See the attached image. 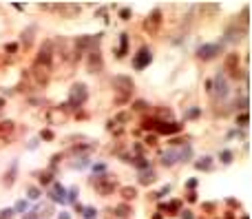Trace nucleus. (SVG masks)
<instances>
[{
  "label": "nucleus",
  "mask_w": 252,
  "mask_h": 219,
  "mask_svg": "<svg viewBox=\"0 0 252 219\" xmlns=\"http://www.w3.org/2000/svg\"><path fill=\"white\" fill-rule=\"evenodd\" d=\"M113 86H115V91H117V98H115V102L117 104H124L128 98H131V93H133V78H128V76H117L113 80Z\"/></svg>",
  "instance_id": "obj_1"
},
{
  "label": "nucleus",
  "mask_w": 252,
  "mask_h": 219,
  "mask_svg": "<svg viewBox=\"0 0 252 219\" xmlns=\"http://www.w3.org/2000/svg\"><path fill=\"white\" fill-rule=\"evenodd\" d=\"M100 40H102V33H97V36H82L75 40V49H78V54H82V51H97Z\"/></svg>",
  "instance_id": "obj_2"
},
{
  "label": "nucleus",
  "mask_w": 252,
  "mask_h": 219,
  "mask_svg": "<svg viewBox=\"0 0 252 219\" xmlns=\"http://www.w3.org/2000/svg\"><path fill=\"white\" fill-rule=\"evenodd\" d=\"M86 98H88L86 84H82V82L73 84V89H71V98H69L71 107H80V104H84V102H86Z\"/></svg>",
  "instance_id": "obj_3"
},
{
  "label": "nucleus",
  "mask_w": 252,
  "mask_h": 219,
  "mask_svg": "<svg viewBox=\"0 0 252 219\" xmlns=\"http://www.w3.org/2000/svg\"><path fill=\"white\" fill-rule=\"evenodd\" d=\"M224 69H225V71H228L232 78H237V80H239V78H246L241 71H239V54H228V55H225Z\"/></svg>",
  "instance_id": "obj_4"
},
{
  "label": "nucleus",
  "mask_w": 252,
  "mask_h": 219,
  "mask_svg": "<svg viewBox=\"0 0 252 219\" xmlns=\"http://www.w3.org/2000/svg\"><path fill=\"white\" fill-rule=\"evenodd\" d=\"M51 60H53V42H47V45H44L42 49H40L38 58H35V64L51 69Z\"/></svg>",
  "instance_id": "obj_5"
},
{
  "label": "nucleus",
  "mask_w": 252,
  "mask_h": 219,
  "mask_svg": "<svg viewBox=\"0 0 252 219\" xmlns=\"http://www.w3.org/2000/svg\"><path fill=\"white\" fill-rule=\"evenodd\" d=\"M86 69H88V73H97V71H102V69H104V60H102L100 51H91V54H88Z\"/></svg>",
  "instance_id": "obj_6"
},
{
  "label": "nucleus",
  "mask_w": 252,
  "mask_h": 219,
  "mask_svg": "<svg viewBox=\"0 0 252 219\" xmlns=\"http://www.w3.org/2000/svg\"><path fill=\"white\" fill-rule=\"evenodd\" d=\"M221 54V45H201L197 49V58L201 60H212Z\"/></svg>",
  "instance_id": "obj_7"
},
{
  "label": "nucleus",
  "mask_w": 252,
  "mask_h": 219,
  "mask_svg": "<svg viewBox=\"0 0 252 219\" xmlns=\"http://www.w3.org/2000/svg\"><path fill=\"white\" fill-rule=\"evenodd\" d=\"M159 25H162V11L159 9H153L148 14V18H146V23H144V29L146 31H150V33H155L159 29Z\"/></svg>",
  "instance_id": "obj_8"
},
{
  "label": "nucleus",
  "mask_w": 252,
  "mask_h": 219,
  "mask_svg": "<svg viewBox=\"0 0 252 219\" xmlns=\"http://www.w3.org/2000/svg\"><path fill=\"white\" fill-rule=\"evenodd\" d=\"M146 64H150V49H148V47H141V49L135 54V58H133V67H135V69H144Z\"/></svg>",
  "instance_id": "obj_9"
},
{
  "label": "nucleus",
  "mask_w": 252,
  "mask_h": 219,
  "mask_svg": "<svg viewBox=\"0 0 252 219\" xmlns=\"http://www.w3.org/2000/svg\"><path fill=\"white\" fill-rule=\"evenodd\" d=\"M115 179H109V177H102V179H97L95 182V188L102 192V195H109V192H113L115 191Z\"/></svg>",
  "instance_id": "obj_10"
},
{
  "label": "nucleus",
  "mask_w": 252,
  "mask_h": 219,
  "mask_svg": "<svg viewBox=\"0 0 252 219\" xmlns=\"http://www.w3.org/2000/svg\"><path fill=\"white\" fill-rule=\"evenodd\" d=\"M215 95L217 98H225L228 95V82H225V78L221 73L215 78Z\"/></svg>",
  "instance_id": "obj_11"
},
{
  "label": "nucleus",
  "mask_w": 252,
  "mask_h": 219,
  "mask_svg": "<svg viewBox=\"0 0 252 219\" xmlns=\"http://www.w3.org/2000/svg\"><path fill=\"white\" fill-rule=\"evenodd\" d=\"M155 124H157V131L159 133H179L181 131V126L179 124H175V122H170V124H168V122H155Z\"/></svg>",
  "instance_id": "obj_12"
},
{
  "label": "nucleus",
  "mask_w": 252,
  "mask_h": 219,
  "mask_svg": "<svg viewBox=\"0 0 252 219\" xmlns=\"http://www.w3.org/2000/svg\"><path fill=\"white\" fill-rule=\"evenodd\" d=\"M241 36H243V33H241V31H237V27H230L228 31H225V38H228L230 42H237V40H241Z\"/></svg>",
  "instance_id": "obj_13"
},
{
  "label": "nucleus",
  "mask_w": 252,
  "mask_h": 219,
  "mask_svg": "<svg viewBox=\"0 0 252 219\" xmlns=\"http://www.w3.org/2000/svg\"><path fill=\"white\" fill-rule=\"evenodd\" d=\"M115 215H117V217H128V215H131V206H128V204L115 206Z\"/></svg>",
  "instance_id": "obj_14"
},
{
  "label": "nucleus",
  "mask_w": 252,
  "mask_h": 219,
  "mask_svg": "<svg viewBox=\"0 0 252 219\" xmlns=\"http://www.w3.org/2000/svg\"><path fill=\"white\" fill-rule=\"evenodd\" d=\"M135 195H137V191H135V188H133V186H124L122 188V197H124V199H135Z\"/></svg>",
  "instance_id": "obj_15"
},
{
  "label": "nucleus",
  "mask_w": 252,
  "mask_h": 219,
  "mask_svg": "<svg viewBox=\"0 0 252 219\" xmlns=\"http://www.w3.org/2000/svg\"><path fill=\"white\" fill-rule=\"evenodd\" d=\"M126 45H128V36L124 33V36H122V45H119V55H117V58H122V55L126 54Z\"/></svg>",
  "instance_id": "obj_16"
},
{
  "label": "nucleus",
  "mask_w": 252,
  "mask_h": 219,
  "mask_svg": "<svg viewBox=\"0 0 252 219\" xmlns=\"http://www.w3.org/2000/svg\"><path fill=\"white\" fill-rule=\"evenodd\" d=\"M13 131V122H2L0 124V133H11Z\"/></svg>",
  "instance_id": "obj_17"
},
{
  "label": "nucleus",
  "mask_w": 252,
  "mask_h": 219,
  "mask_svg": "<svg viewBox=\"0 0 252 219\" xmlns=\"http://www.w3.org/2000/svg\"><path fill=\"white\" fill-rule=\"evenodd\" d=\"M210 157H203L201 162H197V168H210Z\"/></svg>",
  "instance_id": "obj_18"
},
{
  "label": "nucleus",
  "mask_w": 252,
  "mask_h": 219,
  "mask_svg": "<svg viewBox=\"0 0 252 219\" xmlns=\"http://www.w3.org/2000/svg\"><path fill=\"white\" fill-rule=\"evenodd\" d=\"M153 170H150V173H141V184H148V182H153Z\"/></svg>",
  "instance_id": "obj_19"
},
{
  "label": "nucleus",
  "mask_w": 252,
  "mask_h": 219,
  "mask_svg": "<svg viewBox=\"0 0 252 219\" xmlns=\"http://www.w3.org/2000/svg\"><path fill=\"white\" fill-rule=\"evenodd\" d=\"M133 109H135V111H144V109H148V104H146L144 100H140V102L133 104Z\"/></svg>",
  "instance_id": "obj_20"
},
{
  "label": "nucleus",
  "mask_w": 252,
  "mask_h": 219,
  "mask_svg": "<svg viewBox=\"0 0 252 219\" xmlns=\"http://www.w3.org/2000/svg\"><path fill=\"white\" fill-rule=\"evenodd\" d=\"M31 33H33V29H29V33H27V31H25V33H22V42H25V45H27V47H29V45H31Z\"/></svg>",
  "instance_id": "obj_21"
},
{
  "label": "nucleus",
  "mask_w": 252,
  "mask_h": 219,
  "mask_svg": "<svg viewBox=\"0 0 252 219\" xmlns=\"http://www.w3.org/2000/svg\"><path fill=\"white\" fill-rule=\"evenodd\" d=\"M175 160H177L175 153H170V155H164V164H175Z\"/></svg>",
  "instance_id": "obj_22"
},
{
  "label": "nucleus",
  "mask_w": 252,
  "mask_h": 219,
  "mask_svg": "<svg viewBox=\"0 0 252 219\" xmlns=\"http://www.w3.org/2000/svg\"><path fill=\"white\" fill-rule=\"evenodd\" d=\"M221 160H224V164H230V160H232V153L224 151V153H221Z\"/></svg>",
  "instance_id": "obj_23"
},
{
  "label": "nucleus",
  "mask_w": 252,
  "mask_h": 219,
  "mask_svg": "<svg viewBox=\"0 0 252 219\" xmlns=\"http://www.w3.org/2000/svg\"><path fill=\"white\" fill-rule=\"evenodd\" d=\"M237 122H239V124H241V126H248V113H243V115H239V117H237Z\"/></svg>",
  "instance_id": "obj_24"
},
{
  "label": "nucleus",
  "mask_w": 252,
  "mask_h": 219,
  "mask_svg": "<svg viewBox=\"0 0 252 219\" xmlns=\"http://www.w3.org/2000/svg\"><path fill=\"white\" fill-rule=\"evenodd\" d=\"M27 192H29V197H31V199H38V188H33V186H31Z\"/></svg>",
  "instance_id": "obj_25"
},
{
  "label": "nucleus",
  "mask_w": 252,
  "mask_h": 219,
  "mask_svg": "<svg viewBox=\"0 0 252 219\" xmlns=\"http://www.w3.org/2000/svg\"><path fill=\"white\" fill-rule=\"evenodd\" d=\"M40 182H42V184H49V182H51V175H49V173H44L42 177H40Z\"/></svg>",
  "instance_id": "obj_26"
},
{
  "label": "nucleus",
  "mask_w": 252,
  "mask_h": 219,
  "mask_svg": "<svg viewBox=\"0 0 252 219\" xmlns=\"http://www.w3.org/2000/svg\"><path fill=\"white\" fill-rule=\"evenodd\" d=\"M7 217H11V210H2L0 213V219H7Z\"/></svg>",
  "instance_id": "obj_27"
},
{
  "label": "nucleus",
  "mask_w": 252,
  "mask_h": 219,
  "mask_svg": "<svg viewBox=\"0 0 252 219\" xmlns=\"http://www.w3.org/2000/svg\"><path fill=\"white\" fill-rule=\"evenodd\" d=\"M119 14H122V18H128V16H131V11H128V9H122Z\"/></svg>",
  "instance_id": "obj_28"
},
{
  "label": "nucleus",
  "mask_w": 252,
  "mask_h": 219,
  "mask_svg": "<svg viewBox=\"0 0 252 219\" xmlns=\"http://www.w3.org/2000/svg\"><path fill=\"white\" fill-rule=\"evenodd\" d=\"M181 217H184V219H193V213H184Z\"/></svg>",
  "instance_id": "obj_29"
},
{
  "label": "nucleus",
  "mask_w": 252,
  "mask_h": 219,
  "mask_svg": "<svg viewBox=\"0 0 252 219\" xmlns=\"http://www.w3.org/2000/svg\"><path fill=\"white\" fill-rule=\"evenodd\" d=\"M60 219H69V215H60Z\"/></svg>",
  "instance_id": "obj_30"
},
{
  "label": "nucleus",
  "mask_w": 252,
  "mask_h": 219,
  "mask_svg": "<svg viewBox=\"0 0 252 219\" xmlns=\"http://www.w3.org/2000/svg\"><path fill=\"white\" fill-rule=\"evenodd\" d=\"M2 104H4V100H2V98H0V107H2Z\"/></svg>",
  "instance_id": "obj_31"
}]
</instances>
